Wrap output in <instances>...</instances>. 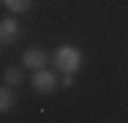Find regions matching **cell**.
I'll return each mask as SVG.
<instances>
[{"label": "cell", "instance_id": "obj_1", "mask_svg": "<svg viewBox=\"0 0 128 123\" xmlns=\"http://www.w3.org/2000/svg\"><path fill=\"white\" fill-rule=\"evenodd\" d=\"M54 66H57L60 74H76L84 66V55L74 44H60L57 52H54Z\"/></svg>", "mask_w": 128, "mask_h": 123}, {"label": "cell", "instance_id": "obj_2", "mask_svg": "<svg viewBox=\"0 0 128 123\" xmlns=\"http://www.w3.org/2000/svg\"><path fill=\"white\" fill-rule=\"evenodd\" d=\"M33 90L36 93H41V96H49L54 93L57 88H60V79H57V74L49 71V69H41V71H33Z\"/></svg>", "mask_w": 128, "mask_h": 123}, {"label": "cell", "instance_id": "obj_3", "mask_svg": "<svg viewBox=\"0 0 128 123\" xmlns=\"http://www.w3.org/2000/svg\"><path fill=\"white\" fill-rule=\"evenodd\" d=\"M46 63H49V55L38 47L25 49V55H22V69H30V71H41V69H46Z\"/></svg>", "mask_w": 128, "mask_h": 123}, {"label": "cell", "instance_id": "obj_4", "mask_svg": "<svg viewBox=\"0 0 128 123\" xmlns=\"http://www.w3.org/2000/svg\"><path fill=\"white\" fill-rule=\"evenodd\" d=\"M19 38H22V25L16 22V19H11V17H6L0 22V41H3V47L19 41Z\"/></svg>", "mask_w": 128, "mask_h": 123}, {"label": "cell", "instance_id": "obj_5", "mask_svg": "<svg viewBox=\"0 0 128 123\" xmlns=\"http://www.w3.org/2000/svg\"><path fill=\"white\" fill-rule=\"evenodd\" d=\"M16 107V90L11 88V85H3L0 88V112L6 115V112H11Z\"/></svg>", "mask_w": 128, "mask_h": 123}, {"label": "cell", "instance_id": "obj_6", "mask_svg": "<svg viewBox=\"0 0 128 123\" xmlns=\"http://www.w3.org/2000/svg\"><path fill=\"white\" fill-rule=\"evenodd\" d=\"M22 79H25V71H22V69H16V66H8V69L3 71V82H6V85H11V88H19V85H22Z\"/></svg>", "mask_w": 128, "mask_h": 123}, {"label": "cell", "instance_id": "obj_7", "mask_svg": "<svg viewBox=\"0 0 128 123\" xmlns=\"http://www.w3.org/2000/svg\"><path fill=\"white\" fill-rule=\"evenodd\" d=\"M3 6L11 11V14H27L33 8V0H3Z\"/></svg>", "mask_w": 128, "mask_h": 123}, {"label": "cell", "instance_id": "obj_8", "mask_svg": "<svg viewBox=\"0 0 128 123\" xmlns=\"http://www.w3.org/2000/svg\"><path fill=\"white\" fill-rule=\"evenodd\" d=\"M74 85V74H63L60 77V88H71Z\"/></svg>", "mask_w": 128, "mask_h": 123}]
</instances>
